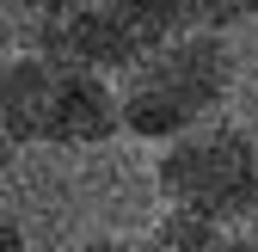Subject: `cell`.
Masks as SVG:
<instances>
[{
    "label": "cell",
    "instance_id": "9",
    "mask_svg": "<svg viewBox=\"0 0 258 252\" xmlns=\"http://www.w3.org/2000/svg\"><path fill=\"white\" fill-rule=\"evenodd\" d=\"M19 246H25V228L7 215V203H0V252H19Z\"/></svg>",
    "mask_w": 258,
    "mask_h": 252
},
{
    "label": "cell",
    "instance_id": "1",
    "mask_svg": "<svg viewBox=\"0 0 258 252\" xmlns=\"http://www.w3.org/2000/svg\"><path fill=\"white\" fill-rule=\"evenodd\" d=\"M240 80V49L234 31H209V25H184L166 37L142 43L136 55L117 68V117L123 136L136 142H166L190 123L215 117L234 99Z\"/></svg>",
    "mask_w": 258,
    "mask_h": 252
},
{
    "label": "cell",
    "instance_id": "2",
    "mask_svg": "<svg viewBox=\"0 0 258 252\" xmlns=\"http://www.w3.org/2000/svg\"><path fill=\"white\" fill-rule=\"evenodd\" d=\"M154 191L160 203H178V209H197L209 222L234 228L240 240V222L258 203V136L240 130L234 117H203L190 130L154 142Z\"/></svg>",
    "mask_w": 258,
    "mask_h": 252
},
{
    "label": "cell",
    "instance_id": "5",
    "mask_svg": "<svg viewBox=\"0 0 258 252\" xmlns=\"http://www.w3.org/2000/svg\"><path fill=\"white\" fill-rule=\"evenodd\" d=\"M142 246H160V252H172V246H234V228L209 222V215H197V209L160 203L154 228H142Z\"/></svg>",
    "mask_w": 258,
    "mask_h": 252
},
{
    "label": "cell",
    "instance_id": "4",
    "mask_svg": "<svg viewBox=\"0 0 258 252\" xmlns=\"http://www.w3.org/2000/svg\"><path fill=\"white\" fill-rule=\"evenodd\" d=\"M55 86H61V61L31 49V43H13L0 55V123L19 148H37L49 136V105H55Z\"/></svg>",
    "mask_w": 258,
    "mask_h": 252
},
{
    "label": "cell",
    "instance_id": "8",
    "mask_svg": "<svg viewBox=\"0 0 258 252\" xmlns=\"http://www.w3.org/2000/svg\"><path fill=\"white\" fill-rule=\"evenodd\" d=\"M0 7H7V19H13V37H25V31L37 25L43 13H55L61 0H0Z\"/></svg>",
    "mask_w": 258,
    "mask_h": 252
},
{
    "label": "cell",
    "instance_id": "10",
    "mask_svg": "<svg viewBox=\"0 0 258 252\" xmlns=\"http://www.w3.org/2000/svg\"><path fill=\"white\" fill-rule=\"evenodd\" d=\"M240 246H258V203H252V215L240 222Z\"/></svg>",
    "mask_w": 258,
    "mask_h": 252
},
{
    "label": "cell",
    "instance_id": "11",
    "mask_svg": "<svg viewBox=\"0 0 258 252\" xmlns=\"http://www.w3.org/2000/svg\"><path fill=\"white\" fill-rule=\"evenodd\" d=\"M13 43H19V37H13V19H7V7H0V55H7Z\"/></svg>",
    "mask_w": 258,
    "mask_h": 252
},
{
    "label": "cell",
    "instance_id": "3",
    "mask_svg": "<svg viewBox=\"0 0 258 252\" xmlns=\"http://www.w3.org/2000/svg\"><path fill=\"white\" fill-rule=\"evenodd\" d=\"M111 136H123L117 74L61 61V86H55V105H49V136H43V148H99Z\"/></svg>",
    "mask_w": 258,
    "mask_h": 252
},
{
    "label": "cell",
    "instance_id": "6",
    "mask_svg": "<svg viewBox=\"0 0 258 252\" xmlns=\"http://www.w3.org/2000/svg\"><path fill=\"white\" fill-rule=\"evenodd\" d=\"M111 7L129 19V31H136L142 43L166 37V31H184L190 25V0H111Z\"/></svg>",
    "mask_w": 258,
    "mask_h": 252
},
{
    "label": "cell",
    "instance_id": "12",
    "mask_svg": "<svg viewBox=\"0 0 258 252\" xmlns=\"http://www.w3.org/2000/svg\"><path fill=\"white\" fill-rule=\"evenodd\" d=\"M13 148H19V142L7 136V123H0V166H13Z\"/></svg>",
    "mask_w": 258,
    "mask_h": 252
},
{
    "label": "cell",
    "instance_id": "7",
    "mask_svg": "<svg viewBox=\"0 0 258 252\" xmlns=\"http://www.w3.org/2000/svg\"><path fill=\"white\" fill-rule=\"evenodd\" d=\"M246 19H258V0H190V25H209V31H240Z\"/></svg>",
    "mask_w": 258,
    "mask_h": 252
},
{
    "label": "cell",
    "instance_id": "13",
    "mask_svg": "<svg viewBox=\"0 0 258 252\" xmlns=\"http://www.w3.org/2000/svg\"><path fill=\"white\" fill-rule=\"evenodd\" d=\"M7 172H13V166H0V203H7Z\"/></svg>",
    "mask_w": 258,
    "mask_h": 252
}]
</instances>
